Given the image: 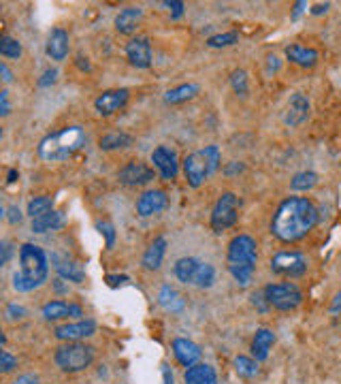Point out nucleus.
Instances as JSON below:
<instances>
[{"instance_id":"f257e3e1","label":"nucleus","mask_w":341,"mask_h":384,"mask_svg":"<svg viewBox=\"0 0 341 384\" xmlns=\"http://www.w3.org/2000/svg\"><path fill=\"white\" fill-rule=\"evenodd\" d=\"M320 212L307 196H286L277 205L271 218V233L283 244H294L305 240L316 229Z\"/></svg>"},{"instance_id":"f03ea898","label":"nucleus","mask_w":341,"mask_h":384,"mask_svg":"<svg viewBox=\"0 0 341 384\" xmlns=\"http://www.w3.org/2000/svg\"><path fill=\"white\" fill-rule=\"evenodd\" d=\"M49 256L36 244L20 246V271L13 273V288L17 292H32L39 290L49 278Z\"/></svg>"},{"instance_id":"7ed1b4c3","label":"nucleus","mask_w":341,"mask_h":384,"mask_svg":"<svg viewBox=\"0 0 341 384\" xmlns=\"http://www.w3.org/2000/svg\"><path fill=\"white\" fill-rule=\"evenodd\" d=\"M258 267V244L252 235H235L226 248V269L239 286H250Z\"/></svg>"},{"instance_id":"20e7f679","label":"nucleus","mask_w":341,"mask_h":384,"mask_svg":"<svg viewBox=\"0 0 341 384\" xmlns=\"http://www.w3.org/2000/svg\"><path fill=\"white\" fill-rule=\"evenodd\" d=\"M86 141L88 135L81 126H64L60 131L45 135L36 145V154L45 162H64L77 154Z\"/></svg>"},{"instance_id":"39448f33","label":"nucleus","mask_w":341,"mask_h":384,"mask_svg":"<svg viewBox=\"0 0 341 384\" xmlns=\"http://www.w3.org/2000/svg\"><path fill=\"white\" fill-rule=\"evenodd\" d=\"M222 167V154L218 145H205L203 150L190 152L181 160V169L190 188H201Z\"/></svg>"},{"instance_id":"423d86ee","label":"nucleus","mask_w":341,"mask_h":384,"mask_svg":"<svg viewBox=\"0 0 341 384\" xmlns=\"http://www.w3.org/2000/svg\"><path fill=\"white\" fill-rule=\"evenodd\" d=\"M53 361L64 374L86 372L94 363V348L84 342H64L53 353Z\"/></svg>"},{"instance_id":"0eeeda50","label":"nucleus","mask_w":341,"mask_h":384,"mask_svg":"<svg viewBox=\"0 0 341 384\" xmlns=\"http://www.w3.org/2000/svg\"><path fill=\"white\" fill-rule=\"evenodd\" d=\"M241 212V196L235 192H222L212 209V229L214 233H224L237 225Z\"/></svg>"},{"instance_id":"6e6552de","label":"nucleus","mask_w":341,"mask_h":384,"mask_svg":"<svg viewBox=\"0 0 341 384\" xmlns=\"http://www.w3.org/2000/svg\"><path fill=\"white\" fill-rule=\"evenodd\" d=\"M267 303L277 312H292L303 303V292L294 282H275L262 288Z\"/></svg>"},{"instance_id":"1a4fd4ad","label":"nucleus","mask_w":341,"mask_h":384,"mask_svg":"<svg viewBox=\"0 0 341 384\" xmlns=\"http://www.w3.org/2000/svg\"><path fill=\"white\" fill-rule=\"evenodd\" d=\"M269 267H271V271L275 273V276H279V278L296 280V278H303L307 273L310 261H307V256L303 254V252L290 250V252H277V254H273Z\"/></svg>"},{"instance_id":"9d476101","label":"nucleus","mask_w":341,"mask_h":384,"mask_svg":"<svg viewBox=\"0 0 341 384\" xmlns=\"http://www.w3.org/2000/svg\"><path fill=\"white\" fill-rule=\"evenodd\" d=\"M154 177H156L154 167H149V164H145L141 160H130V162H126L124 167L118 171L120 184H124L128 188L147 186V184H151V181H154Z\"/></svg>"},{"instance_id":"9b49d317","label":"nucleus","mask_w":341,"mask_h":384,"mask_svg":"<svg viewBox=\"0 0 341 384\" xmlns=\"http://www.w3.org/2000/svg\"><path fill=\"white\" fill-rule=\"evenodd\" d=\"M94 333H97V320H92V318L64 322L53 329V337L60 342H81L86 337H92Z\"/></svg>"},{"instance_id":"f8f14e48","label":"nucleus","mask_w":341,"mask_h":384,"mask_svg":"<svg viewBox=\"0 0 341 384\" xmlns=\"http://www.w3.org/2000/svg\"><path fill=\"white\" fill-rule=\"evenodd\" d=\"M49 263L55 269V273L64 280V282H73V284H81L86 280V269L79 261H73L71 256L60 254V252H51Z\"/></svg>"},{"instance_id":"ddd939ff","label":"nucleus","mask_w":341,"mask_h":384,"mask_svg":"<svg viewBox=\"0 0 341 384\" xmlns=\"http://www.w3.org/2000/svg\"><path fill=\"white\" fill-rule=\"evenodd\" d=\"M128 99H130V92L126 88L107 90V92L97 97V101H94V109H97L99 116L109 118L113 114H118L120 109H124L128 105Z\"/></svg>"},{"instance_id":"4468645a","label":"nucleus","mask_w":341,"mask_h":384,"mask_svg":"<svg viewBox=\"0 0 341 384\" xmlns=\"http://www.w3.org/2000/svg\"><path fill=\"white\" fill-rule=\"evenodd\" d=\"M151 164H154V169L160 173L162 179L170 181L179 175V160L175 150L166 148V145H158V148L151 152Z\"/></svg>"},{"instance_id":"2eb2a0df","label":"nucleus","mask_w":341,"mask_h":384,"mask_svg":"<svg viewBox=\"0 0 341 384\" xmlns=\"http://www.w3.org/2000/svg\"><path fill=\"white\" fill-rule=\"evenodd\" d=\"M168 207V194L160 188H149L139 194L137 199V214L141 218H151L158 216Z\"/></svg>"},{"instance_id":"dca6fc26","label":"nucleus","mask_w":341,"mask_h":384,"mask_svg":"<svg viewBox=\"0 0 341 384\" xmlns=\"http://www.w3.org/2000/svg\"><path fill=\"white\" fill-rule=\"evenodd\" d=\"M310 114H312L310 99L305 94H301V92H294V94H290L286 112H283V124H286L288 128H296V126L307 122Z\"/></svg>"},{"instance_id":"f3484780","label":"nucleus","mask_w":341,"mask_h":384,"mask_svg":"<svg viewBox=\"0 0 341 384\" xmlns=\"http://www.w3.org/2000/svg\"><path fill=\"white\" fill-rule=\"evenodd\" d=\"M41 314L49 322H53V320H68V318H81L84 316V307L79 303L55 299V301H47L43 305Z\"/></svg>"},{"instance_id":"a211bd4d","label":"nucleus","mask_w":341,"mask_h":384,"mask_svg":"<svg viewBox=\"0 0 341 384\" xmlns=\"http://www.w3.org/2000/svg\"><path fill=\"white\" fill-rule=\"evenodd\" d=\"M126 60L135 68L151 66V43L147 36H135L126 43Z\"/></svg>"},{"instance_id":"6ab92c4d","label":"nucleus","mask_w":341,"mask_h":384,"mask_svg":"<svg viewBox=\"0 0 341 384\" xmlns=\"http://www.w3.org/2000/svg\"><path fill=\"white\" fill-rule=\"evenodd\" d=\"M68 51H71V36L64 28H53L47 36V43H45V53L55 60V62H64L68 58Z\"/></svg>"},{"instance_id":"aec40b11","label":"nucleus","mask_w":341,"mask_h":384,"mask_svg":"<svg viewBox=\"0 0 341 384\" xmlns=\"http://www.w3.org/2000/svg\"><path fill=\"white\" fill-rule=\"evenodd\" d=\"M173 355H175L179 365H184V368H192V365H197L201 361L203 350H201V346L192 340L175 337L173 340Z\"/></svg>"},{"instance_id":"412c9836","label":"nucleus","mask_w":341,"mask_h":384,"mask_svg":"<svg viewBox=\"0 0 341 384\" xmlns=\"http://www.w3.org/2000/svg\"><path fill=\"white\" fill-rule=\"evenodd\" d=\"M286 58L290 64H296L301 68H314L320 60V53L314 47H305V45H299L292 43L286 47Z\"/></svg>"},{"instance_id":"4be33fe9","label":"nucleus","mask_w":341,"mask_h":384,"mask_svg":"<svg viewBox=\"0 0 341 384\" xmlns=\"http://www.w3.org/2000/svg\"><path fill=\"white\" fill-rule=\"evenodd\" d=\"M164 254H166V237H156L154 242L147 246V250L143 252V259H141V265L143 269L147 271H158L162 267V261H164Z\"/></svg>"},{"instance_id":"5701e85b","label":"nucleus","mask_w":341,"mask_h":384,"mask_svg":"<svg viewBox=\"0 0 341 384\" xmlns=\"http://www.w3.org/2000/svg\"><path fill=\"white\" fill-rule=\"evenodd\" d=\"M143 22V9L139 7H124L118 15H116V30L120 34H132L137 32V28Z\"/></svg>"},{"instance_id":"b1692460","label":"nucleus","mask_w":341,"mask_h":384,"mask_svg":"<svg viewBox=\"0 0 341 384\" xmlns=\"http://www.w3.org/2000/svg\"><path fill=\"white\" fill-rule=\"evenodd\" d=\"M275 344V333L267 327H260L256 329L254 333V340H252V357L260 363V361H267L269 359V353Z\"/></svg>"},{"instance_id":"393cba45","label":"nucleus","mask_w":341,"mask_h":384,"mask_svg":"<svg viewBox=\"0 0 341 384\" xmlns=\"http://www.w3.org/2000/svg\"><path fill=\"white\" fill-rule=\"evenodd\" d=\"M158 303L162 309H166V312L170 314H181L184 307H186V299L179 295V290L175 286L170 284H164L158 292Z\"/></svg>"},{"instance_id":"a878e982","label":"nucleus","mask_w":341,"mask_h":384,"mask_svg":"<svg viewBox=\"0 0 341 384\" xmlns=\"http://www.w3.org/2000/svg\"><path fill=\"white\" fill-rule=\"evenodd\" d=\"M201 263H203V261L194 259V256H181V259H177L175 265H173L175 278H177L181 284H194Z\"/></svg>"},{"instance_id":"bb28decb","label":"nucleus","mask_w":341,"mask_h":384,"mask_svg":"<svg viewBox=\"0 0 341 384\" xmlns=\"http://www.w3.org/2000/svg\"><path fill=\"white\" fill-rule=\"evenodd\" d=\"M186 384H218V374L212 365L197 363L192 368H188L184 374Z\"/></svg>"},{"instance_id":"cd10ccee","label":"nucleus","mask_w":341,"mask_h":384,"mask_svg":"<svg viewBox=\"0 0 341 384\" xmlns=\"http://www.w3.org/2000/svg\"><path fill=\"white\" fill-rule=\"evenodd\" d=\"M199 92H201V86H199V84H181V86H177V88L166 90L164 101H166L168 105H181V103H188V101L197 99Z\"/></svg>"},{"instance_id":"c85d7f7f","label":"nucleus","mask_w":341,"mask_h":384,"mask_svg":"<svg viewBox=\"0 0 341 384\" xmlns=\"http://www.w3.org/2000/svg\"><path fill=\"white\" fill-rule=\"evenodd\" d=\"M64 227V214L62 212H49L41 218H34L32 225H30V231L41 235V233H47V231H58Z\"/></svg>"},{"instance_id":"c756f323","label":"nucleus","mask_w":341,"mask_h":384,"mask_svg":"<svg viewBox=\"0 0 341 384\" xmlns=\"http://www.w3.org/2000/svg\"><path fill=\"white\" fill-rule=\"evenodd\" d=\"M132 143H135V139H132V135H128V133H107L99 139V148L103 152H113V150L130 148Z\"/></svg>"},{"instance_id":"7c9ffc66","label":"nucleus","mask_w":341,"mask_h":384,"mask_svg":"<svg viewBox=\"0 0 341 384\" xmlns=\"http://www.w3.org/2000/svg\"><path fill=\"white\" fill-rule=\"evenodd\" d=\"M320 175L316 171H299L290 179V190L294 192H310L318 186Z\"/></svg>"},{"instance_id":"2f4dec72","label":"nucleus","mask_w":341,"mask_h":384,"mask_svg":"<svg viewBox=\"0 0 341 384\" xmlns=\"http://www.w3.org/2000/svg\"><path fill=\"white\" fill-rule=\"evenodd\" d=\"M53 203H55V199H53L51 194H39V196L30 199L26 214L34 220V218H41V216L53 212Z\"/></svg>"},{"instance_id":"473e14b6","label":"nucleus","mask_w":341,"mask_h":384,"mask_svg":"<svg viewBox=\"0 0 341 384\" xmlns=\"http://www.w3.org/2000/svg\"><path fill=\"white\" fill-rule=\"evenodd\" d=\"M235 372L239 378H245V380H250V378H256L260 368H258V361L254 357H243L239 355L235 359Z\"/></svg>"},{"instance_id":"72a5a7b5","label":"nucleus","mask_w":341,"mask_h":384,"mask_svg":"<svg viewBox=\"0 0 341 384\" xmlns=\"http://www.w3.org/2000/svg\"><path fill=\"white\" fill-rule=\"evenodd\" d=\"M22 53H24V49H22L20 41L13 39V36H9V34L0 36V56L7 60H17V58H22Z\"/></svg>"},{"instance_id":"f704fd0d","label":"nucleus","mask_w":341,"mask_h":384,"mask_svg":"<svg viewBox=\"0 0 341 384\" xmlns=\"http://www.w3.org/2000/svg\"><path fill=\"white\" fill-rule=\"evenodd\" d=\"M231 88H233V92L241 99L248 97L250 92V81H248V73H245L243 68H235L231 73Z\"/></svg>"},{"instance_id":"c9c22d12","label":"nucleus","mask_w":341,"mask_h":384,"mask_svg":"<svg viewBox=\"0 0 341 384\" xmlns=\"http://www.w3.org/2000/svg\"><path fill=\"white\" fill-rule=\"evenodd\" d=\"M239 41V32L237 30H231V32H220V34H214L210 39L205 41L207 47L212 49H222V47H231Z\"/></svg>"},{"instance_id":"e433bc0d","label":"nucleus","mask_w":341,"mask_h":384,"mask_svg":"<svg viewBox=\"0 0 341 384\" xmlns=\"http://www.w3.org/2000/svg\"><path fill=\"white\" fill-rule=\"evenodd\" d=\"M214 282H216V267L212 263H201L194 286L197 288H212Z\"/></svg>"},{"instance_id":"4c0bfd02","label":"nucleus","mask_w":341,"mask_h":384,"mask_svg":"<svg viewBox=\"0 0 341 384\" xmlns=\"http://www.w3.org/2000/svg\"><path fill=\"white\" fill-rule=\"evenodd\" d=\"M97 229H99V233L105 237V248H107V250L116 248V240H118L116 227H113L111 222H97Z\"/></svg>"},{"instance_id":"58836bf2","label":"nucleus","mask_w":341,"mask_h":384,"mask_svg":"<svg viewBox=\"0 0 341 384\" xmlns=\"http://www.w3.org/2000/svg\"><path fill=\"white\" fill-rule=\"evenodd\" d=\"M26 316H28L26 307L17 305V303H9V305L5 307V318H7V322H20V320H24Z\"/></svg>"},{"instance_id":"ea45409f","label":"nucleus","mask_w":341,"mask_h":384,"mask_svg":"<svg viewBox=\"0 0 341 384\" xmlns=\"http://www.w3.org/2000/svg\"><path fill=\"white\" fill-rule=\"evenodd\" d=\"M17 370V357H13L9 350L3 348V353H0V372L3 374H11Z\"/></svg>"},{"instance_id":"a19ab883","label":"nucleus","mask_w":341,"mask_h":384,"mask_svg":"<svg viewBox=\"0 0 341 384\" xmlns=\"http://www.w3.org/2000/svg\"><path fill=\"white\" fill-rule=\"evenodd\" d=\"M58 75H60V73H58V68H55V66H49V68H45L43 71V75L39 77V81H36V86H39V88H51L55 81H58Z\"/></svg>"},{"instance_id":"79ce46f5","label":"nucleus","mask_w":341,"mask_h":384,"mask_svg":"<svg viewBox=\"0 0 341 384\" xmlns=\"http://www.w3.org/2000/svg\"><path fill=\"white\" fill-rule=\"evenodd\" d=\"M164 7L170 9V20H179V17H184L186 5L181 3V0H166Z\"/></svg>"},{"instance_id":"37998d69","label":"nucleus","mask_w":341,"mask_h":384,"mask_svg":"<svg viewBox=\"0 0 341 384\" xmlns=\"http://www.w3.org/2000/svg\"><path fill=\"white\" fill-rule=\"evenodd\" d=\"M13 256V244L9 240L0 242V267H5Z\"/></svg>"},{"instance_id":"c03bdc74","label":"nucleus","mask_w":341,"mask_h":384,"mask_svg":"<svg viewBox=\"0 0 341 384\" xmlns=\"http://www.w3.org/2000/svg\"><path fill=\"white\" fill-rule=\"evenodd\" d=\"M5 218H7V222L9 225H20L22 220H24V214H22V209L17 207V205H9L7 207V214H5Z\"/></svg>"},{"instance_id":"a18cd8bd","label":"nucleus","mask_w":341,"mask_h":384,"mask_svg":"<svg viewBox=\"0 0 341 384\" xmlns=\"http://www.w3.org/2000/svg\"><path fill=\"white\" fill-rule=\"evenodd\" d=\"M252 305L258 307L260 312H267V309L271 307V305L267 303V299H264V292H262V290H260V292H254V295H252Z\"/></svg>"},{"instance_id":"49530a36","label":"nucleus","mask_w":341,"mask_h":384,"mask_svg":"<svg viewBox=\"0 0 341 384\" xmlns=\"http://www.w3.org/2000/svg\"><path fill=\"white\" fill-rule=\"evenodd\" d=\"M11 114V105H9V92L7 90H3V92H0V116L3 118H7Z\"/></svg>"},{"instance_id":"de8ad7c7","label":"nucleus","mask_w":341,"mask_h":384,"mask_svg":"<svg viewBox=\"0 0 341 384\" xmlns=\"http://www.w3.org/2000/svg\"><path fill=\"white\" fill-rule=\"evenodd\" d=\"M245 169V164L243 162H237V160H233V162H229L226 164V167L222 169L224 171V175H235V173H241Z\"/></svg>"},{"instance_id":"09e8293b","label":"nucleus","mask_w":341,"mask_h":384,"mask_svg":"<svg viewBox=\"0 0 341 384\" xmlns=\"http://www.w3.org/2000/svg\"><path fill=\"white\" fill-rule=\"evenodd\" d=\"M305 7H307L305 0H299V3H294V5H292V15H290L292 20H299V15H301L303 11H307Z\"/></svg>"},{"instance_id":"8fccbe9b","label":"nucleus","mask_w":341,"mask_h":384,"mask_svg":"<svg viewBox=\"0 0 341 384\" xmlns=\"http://www.w3.org/2000/svg\"><path fill=\"white\" fill-rule=\"evenodd\" d=\"M331 314H339L341 312V290L339 292H335V297L331 299Z\"/></svg>"},{"instance_id":"3c124183","label":"nucleus","mask_w":341,"mask_h":384,"mask_svg":"<svg viewBox=\"0 0 341 384\" xmlns=\"http://www.w3.org/2000/svg\"><path fill=\"white\" fill-rule=\"evenodd\" d=\"M105 280H107V284H109V286H113V288L128 282V278H126V276H107Z\"/></svg>"},{"instance_id":"603ef678","label":"nucleus","mask_w":341,"mask_h":384,"mask_svg":"<svg viewBox=\"0 0 341 384\" xmlns=\"http://www.w3.org/2000/svg\"><path fill=\"white\" fill-rule=\"evenodd\" d=\"M329 9H331L329 3H318V5H314V7L310 9V13H312V15H322V13H327Z\"/></svg>"},{"instance_id":"864d4df0","label":"nucleus","mask_w":341,"mask_h":384,"mask_svg":"<svg viewBox=\"0 0 341 384\" xmlns=\"http://www.w3.org/2000/svg\"><path fill=\"white\" fill-rule=\"evenodd\" d=\"M0 73H3V81H5V84H11V81H13V73L9 71L7 62H0Z\"/></svg>"},{"instance_id":"5fc2aeb1","label":"nucleus","mask_w":341,"mask_h":384,"mask_svg":"<svg viewBox=\"0 0 341 384\" xmlns=\"http://www.w3.org/2000/svg\"><path fill=\"white\" fill-rule=\"evenodd\" d=\"M75 62H77V68L84 71V73H90V71H92V64H90L88 58H84V56H77V60H75Z\"/></svg>"},{"instance_id":"6e6d98bb","label":"nucleus","mask_w":341,"mask_h":384,"mask_svg":"<svg viewBox=\"0 0 341 384\" xmlns=\"http://www.w3.org/2000/svg\"><path fill=\"white\" fill-rule=\"evenodd\" d=\"M17 179H20V171H17V169H9V173H7V184H15Z\"/></svg>"},{"instance_id":"4d7b16f0","label":"nucleus","mask_w":341,"mask_h":384,"mask_svg":"<svg viewBox=\"0 0 341 384\" xmlns=\"http://www.w3.org/2000/svg\"><path fill=\"white\" fill-rule=\"evenodd\" d=\"M162 376H164V384H175L173 382V374L168 372V365H162Z\"/></svg>"},{"instance_id":"13d9d810","label":"nucleus","mask_w":341,"mask_h":384,"mask_svg":"<svg viewBox=\"0 0 341 384\" xmlns=\"http://www.w3.org/2000/svg\"><path fill=\"white\" fill-rule=\"evenodd\" d=\"M15 384H36V378H32V376H24V378H17Z\"/></svg>"},{"instance_id":"bf43d9fd","label":"nucleus","mask_w":341,"mask_h":384,"mask_svg":"<svg viewBox=\"0 0 341 384\" xmlns=\"http://www.w3.org/2000/svg\"><path fill=\"white\" fill-rule=\"evenodd\" d=\"M279 68V62H277V58L275 56H269V73H275Z\"/></svg>"}]
</instances>
